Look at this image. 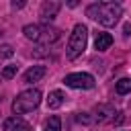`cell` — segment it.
I'll list each match as a JSON object with an SVG mask.
<instances>
[{
	"instance_id": "obj_1",
	"label": "cell",
	"mask_w": 131,
	"mask_h": 131,
	"mask_svg": "<svg viewBox=\"0 0 131 131\" xmlns=\"http://www.w3.org/2000/svg\"><path fill=\"white\" fill-rule=\"evenodd\" d=\"M86 14L104 27H115L123 14V8L117 2H96V4H90L86 8Z\"/></svg>"
},
{
	"instance_id": "obj_2",
	"label": "cell",
	"mask_w": 131,
	"mask_h": 131,
	"mask_svg": "<svg viewBox=\"0 0 131 131\" xmlns=\"http://www.w3.org/2000/svg\"><path fill=\"white\" fill-rule=\"evenodd\" d=\"M41 102V92L37 88H29V90H23L14 100H12V113L14 115H25V113H31L39 106Z\"/></svg>"
},
{
	"instance_id": "obj_3",
	"label": "cell",
	"mask_w": 131,
	"mask_h": 131,
	"mask_svg": "<svg viewBox=\"0 0 131 131\" xmlns=\"http://www.w3.org/2000/svg\"><path fill=\"white\" fill-rule=\"evenodd\" d=\"M86 43H88V29L84 25H76L72 35H70V41H68V49H66V55L68 59H76L82 55V51L86 49Z\"/></svg>"
},
{
	"instance_id": "obj_4",
	"label": "cell",
	"mask_w": 131,
	"mask_h": 131,
	"mask_svg": "<svg viewBox=\"0 0 131 131\" xmlns=\"http://www.w3.org/2000/svg\"><path fill=\"white\" fill-rule=\"evenodd\" d=\"M63 82H66V86H70V88H84V90L94 88V76H90V74H86V72L68 74V76L63 78Z\"/></svg>"
},
{
	"instance_id": "obj_5",
	"label": "cell",
	"mask_w": 131,
	"mask_h": 131,
	"mask_svg": "<svg viewBox=\"0 0 131 131\" xmlns=\"http://www.w3.org/2000/svg\"><path fill=\"white\" fill-rule=\"evenodd\" d=\"M59 8H61V4H59V2H53V0L43 2V4H41V10H39V16H41L43 20H53V18L57 16Z\"/></svg>"
},
{
	"instance_id": "obj_6",
	"label": "cell",
	"mask_w": 131,
	"mask_h": 131,
	"mask_svg": "<svg viewBox=\"0 0 131 131\" xmlns=\"http://www.w3.org/2000/svg\"><path fill=\"white\" fill-rule=\"evenodd\" d=\"M4 131H31V125L20 117H10L4 121Z\"/></svg>"
},
{
	"instance_id": "obj_7",
	"label": "cell",
	"mask_w": 131,
	"mask_h": 131,
	"mask_svg": "<svg viewBox=\"0 0 131 131\" xmlns=\"http://www.w3.org/2000/svg\"><path fill=\"white\" fill-rule=\"evenodd\" d=\"M59 37H61L59 29H53V27H41V37H39V43H43V45H51V43H55Z\"/></svg>"
},
{
	"instance_id": "obj_8",
	"label": "cell",
	"mask_w": 131,
	"mask_h": 131,
	"mask_svg": "<svg viewBox=\"0 0 131 131\" xmlns=\"http://www.w3.org/2000/svg\"><path fill=\"white\" fill-rule=\"evenodd\" d=\"M113 115H115V108L111 104H98L96 106V121L98 123H113Z\"/></svg>"
},
{
	"instance_id": "obj_9",
	"label": "cell",
	"mask_w": 131,
	"mask_h": 131,
	"mask_svg": "<svg viewBox=\"0 0 131 131\" xmlns=\"http://www.w3.org/2000/svg\"><path fill=\"white\" fill-rule=\"evenodd\" d=\"M111 45H113V35L111 33H96V39H94V49L96 51H106Z\"/></svg>"
},
{
	"instance_id": "obj_10",
	"label": "cell",
	"mask_w": 131,
	"mask_h": 131,
	"mask_svg": "<svg viewBox=\"0 0 131 131\" xmlns=\"http://www.w3.org/2000/svg\"><path fill=\"white\" fill-rule=\"evenodd\" d=\"M45 66H33V68H29L27 72H25V82H37V80H41L43 76H45Z\"/></svg>"
},
{
	"instance_id": "obj_11",
	"label": "cell",
	"mask_w": 131,
	"mask_h": 131,
	"mask_svg": "<svg viewBox=\"0 0 131 131\" xmlns=\"http://www.w3.org/2000/svg\"><path fill=\"white\" fill-rule=\"evenodd\" d=\"M63 100H66V94H63L61 90H51L49 96H47V106H49L51 111H55V108H59V106L63 104Z\"/></svg>"
},
{
	"instance_id": "obj_12",
	"label": "cell",
	"mask_w": 131,
	"mask_h": 131,
	"mask_svg": "<svg viewBox=\"0 0 131 131\" xmlns=\"http://www.w3.org/2000/svg\"><path fill=\"white\" fill-rule=\"evenodd\" d=\"M23 33H25L27 39L39 43V37H41V25H25V27H23Z\"/></svg>"
},
{
	"instance_id": "obj_13",
	"label": "cell",
	"mask_w": 131,
	"mask_h": 131,
	"mask_svg": "<svg viewBox=\"0 0 131 131\" xmlns=\"http://www.w3.org/2000/svg\"><path fill=\"white\" fill-rule=\"evenodd\" d=\"M16 72H18V66H16V63H8V66L2 68L0 78H2V80H12V78L16 76Z\"/></svg>"
},
{
	"instance_id": "obj_14",
	"label": "cell",
	"mask_w": 131,
	"mask_h": 131,
	"mask_svg": "<svg viewBox=\"0 0 131 131\" xmlns=\"http://www.w3.org/2000/svg\"><path fill=\"white\" fill-rule=\"evenodd\" d=\"M115 90H117V94H129L131 92V78H121L117 82Z\"/></svg>"
},
{
	"instance_id": "obj_15",
	"label": "cell",
	"mask_w": 131,
	"mask_h": 131,
	"mask_svg": "<svg viewBox=\"0 0 131 131\" xmlns=\"http://www.w3.org/2000/svg\"><path fill=\"white\" fill-rule=\"evenodd\" d=\"M43 131H61V121H59V117H49V119L45 121Z\"/></svg>"
},
{
	"instance_id": "obj_16",
	"label": "cell",
	"mask_w": 131,
	"mask_h": 131,
	"mask_svg": "<svg viewBox=\"0 0 131 131\" xmlns=\"http://www.w3.org/2000/svg\"><path fill=\"white\" fill-rule=\"evenodd\" d=\"M14 55V49L10 45H0V57H12Z\"/></svg>"
},
{
	"instance_id": "obj_17",
	"label": "cell",
	"mask_w": 131,
	"mask_h": 131,
	"mask_svg": "<svg viewBox=\"0 0 131 131\" xmlns=\"http://www.w3.org/2000/svg\"><path fill=\"white\" fill-rule=\"evenodd\" d=\"M25 2H12V8H23Z\"/></svg>"
},
{
	"instance_id": "obj_18",
	"label": "cell",
	"mask_w": 131,
	"mask_h": 131,
	"mask_svg": "<svg viewBox=\"0 0 131 131\" xmlns=\"http://www.w3.org/2000/svg\"><path fill=\"white\" fill-rule=\"evenodd\" d=\"M0 35H2V33H0Z\"/></svg>"
}]
</instances>
